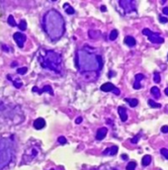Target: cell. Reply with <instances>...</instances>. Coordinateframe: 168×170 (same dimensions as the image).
Here are the masks:
<instances>
[{"instance_id":"44dd1931","label":"cell","mask_w":168,"mask_h":170,"mask_svg":"<svg viewBox=\"0 0 168 170\" xmlns=\"http://www.w3.org/2000/svg\"><path fill=\"white\" fill-rule=\"evenodd\" d=\"M119 36V33H118V31L117 30H113L111 33H110V36H109V39L111 41H115Z\"/></svg>"},{"instance_id":"d6986e66","label":"cell","mask_w":168,"mask_h":170,"mask_svg":"<svg viewBox=\"0 0 168 170\" xmlns=\"http://www.w3.org/2000/svg\"><path fill=\"white\" fill-rule=\"evenodd\" d=\"M63 8H64V11H65L66 14H68V15L74 14V9H73L68 3H65V4L63 5Z\"/></svg>"},{"instance_id":"83f0119b","label":"cell","mask_w":168,"mask_h":170,"mask_svg":"<svg viewBox=\"0 0 168 170\" xmlns=\"http://www.w3.org/2000/svg\"><path fill=\"white\" fill-rule=\"evenodd\" d=\"M160 153L163 155V157H165L166 159H168V149H166V148H161L160 149Z\"/></svg>"},{"instance_id":"5b68a950","label":"cell","mask_w":168,"mask_h":170,"mask_svg":"<svg viewBox=\"0 0 168 170\" xmlns=\"http://www.w3.org/2000/svg\"><path fill=\"white\" fill-rule=\"evenodd\" d=\"M142 34L144 36H147L148 40L152 42V44H162V42H164V39L161 36H159L158 34H156V33H153V32H151L147 28H144L142 30Z\"/></svg>"},{"instance_id":"ac0fdd59","label":"cell","mask_w":168,"mask_h":170,"mask_svg":"<svg viewBox=\"0 0 168 170\" xmlns=\"http://www.w3.org/2000/svg\"><path fill=\"white\" fill-rule=\"evenodd\" d=\"M125 101L126 102H128L129 103V105L131 106L132 108H134V107H136V106L139 105V100L138 99H135V98H133V99H125Z\"/></svg>"},{"instance_id":"9c48e42d","label":"cell","mask_w":168,"mask_h":170,"mask_svg":"<svg viewBox=\"0 0 168 170\" xmlns=\"http://www.w3.org/2000/svg\"><path fill=\"white\" fill-rule=\"evenodd\" d=\"M144 79V75L142 73H138L135 74L134 76V83H133V89L138 90V89H140L141 88V84H140V81H142Z\"/></svg>"},{"instance_id":"d590c367","label":"cell","mask_w":168,"mask_h":170,"mask_svg":"<svg viewBox=\"0 0 168 170\" xmlns=\"http://www.w3.org/2000/svg\"><path fill=\"white\" fill-rule=\"evenodd\" d=\"M106 10H107V9H106V6H104V5L101 6V11H102V12H105Z\"/></svg>"},{"instance_id":"d6a6232c","label":"cell","mask_w":168,"mask_h":170,"mask_svg":"<svg viewBox=\"0 0 168 170\" xmlns=\"http://www.w3.org/2000/svg\"><path fill=\"white\" fill-rule=\"evenodd\" d=\"M162 11H163V14H164V15H168V7H164Z\"/></svg>"},{"instance_id":"7402d4cb","label":"cell","mask_w":168,"mask_h":170,"mask_svg":"<svg viewBox=\"0 0 168 170\" xmlns=\"http://www.w3.org/2000/svg\"><path fill=\"white\" fill-rule=\"evenodd\" d=\"M17 27L21 30V31H25L27 29V22L25 20H21V22L17 25Z\"/></svg>"},{"instance_id":"7c38bea8","label":"cell","mask_w":168,"mask_h":170,"mask_svg":"<svg viewBox=\"0 0 168 170\" xmlns=\"http://www.w3.org/2000/svg\"><path fill=\"white\" fill-rule=\"evenodd\" d=\"M118 113L120 115V118H121L122 122H126L128 120V113H127V110H126L125 107L120 106V107L118 108Z\"/></svg>"},{"instance_id":"d4e9b609","label":"cell","mask_w":168,"mask_h":170,"mask_svg":"<svg viewBox=\"0 0 168 170\" xmlns=\"http://www.w3.org/2000/svg\"><path fill=\"white\" fill-rule=\"evenodd\" d=\"M153 81L157 84V83H160L161 81V77H160V74L158 72H154L153 73Z\"/></svg>"},{"instance_id":"74e56055","label":"cell","mask_w":168,"mask_h":170,"mask_svg":"<svg viewBox=\"0 0 168 170\" xmlns=\"http://www.w3.org/2000/svg\"><path fill=\"white\" fill-rule=\"evenodd\" d=\"M51 170H55V169H51Z\"/></svg>"},{"instance_id":"f546056e","label":"cell","mask_w":168,"mask_h":170,"mask_svg":"<svg viewBox=\"0 0 168 170\" xmlns=\"http://www.w3.org/2000/svg\"><path fill=\"white\" fill-rule=\"evenodd\" d=\"M158 19H159V21H160V23H162V24H165V23L168 22V19H167L166 17H162V16H160Z\"/></svg>"},{"instance_id":"52a82bcc","label":"cell","mask_w":168,"mask_h":170,"mask_svg":"<svg viewBox=\"0 0 168 170\" xmlns=\"http://www.w3.org/2000/svg\"><path fill=\"white\" fill-rule=\"evenodd\" d=\"M119 4L125 10V13H131V12L133 11V10H135V7L133 6L135 4L134 1H128V0H124V1H119Z\"/></svg>"},{"instance_id":"ffe728a7","label":"cell","mask_w":168,"mask_h":170,"mask_svg":"<svg viewBox=\"0 0 168 170\" xmlns=\"http://www.w3.org/2000/svg\"><path fill=\"white\" fill-rule=\"evenodd\" d=\"M7 78H8V80H11L12 82H13V85H14V86L16 87V88H21V87H22L23 86V82L22 81H21L20 79H17V80H13V79H11V78H10V76L8 75L7 76Z\"/></svg>"},{"instance_id":"8fae6325","label":"cell","mask_w":168,"mask_h":170,"mask_svg":"<svg viewBox=\"0 0 168 170\" xmlns=\"http://www.w3.org/2000/svg\"><path fill=\"white\" fill-rule=\"evenodd\" d=\"M46 127V121L43 118H38L34 122V128L36 130H42Z\"/></svg>"},{"instance_id":"9a60e30c","label":"cell","mask_w":168,"mask_h":170,"mask_svg":"<svg viewBox=\"0 0 168 170\" xmlns=\"http://www.w3.org/2000/svg\"><path fill=\"white\" fill-rule=\"evenodd\" d=\"M125 44L127 45V46H129V47H134L135 46V44H136V42H135V39L133 38V37H132V36H127L125 38Z\"/></svg>"},{"instance_id":"e0dca14e","label":"cell","mask_w":168,"mask_h":170,"mask_svg":"<svg viewBox=\"0 0 168 170\" xmlns=\"http://www.w3.org/2000/svg\"><path fill=\"white\" fill-rule=\"evenodd\" d=\"M150 163H151V156L150 155H144L142 157V160H141L142 166H147Z\"/></svg>"},{"instance_id":"e575fe53","label":"cell","mask_w":168,"mask_h":170,"mask_svg":"<svg viewBox=\"0 0 168 170\" xmlns=\"http://www.w3.org/2000/svg\"><path fill=\"white\" fill-rule=\"evenodd\" d=\"M122 158L124 159V160H127V159H128L129 157H128V155H127V154H122Z\"/></svg>"},{"instance_id":"3957f363","label":"cell","mask_w":168,"mask_h":170,"mask_svg":"<svg viewBox=\"0 0 168 170\" xmlns=\"http://www.w3.org/2000/svg\"><path fill=\"white\" fill-rule=\"evenodd\" d=\"M39 61L42 67L49 69L55 73H61L62 58L59 54L55 50H46L45 54L39 56Z\"/></svg>"},{"instance_id":"5bb4252c","label":"cell","mask_w":168,"mask_h":170,"mask_svg":"<svg viewBox=\"0 0 168 170\" xmlns=\"http://www.w3.org/2000/svg\"><path fill=\"white\" fill-rule=\"evenodd\" d=\"M117 152H118V146L117 145H113L111 147L106 148V149L103 151V154L104 155H115Z\"/></svg>"},{"instance_id":"8d00e7d4","label":"cell","mask_w":168,"mask_h":170,"mask_svg":"<svg viewBox=\"0 0 168 170\" xmlns=\"http://www.w3.org/2000/svg\"><path fill=\"white\" fill-rule=\"evenodd\" d=\"M164 93L167 95V96H168V87L167 88H165V90H164Z\"/></svg>"},{"instance_id":"4dcf8cb0","label":"cell","mask_w":168,"mask_h":170,"mask_svg":"<svg viewBox=\"0 0 168 170\" xmlns=\"http://www.w3.org/2000/svg\"><path fill=\"white\" fill-rule=\"evenodd\" d=\"M139 140H140V135H135V136L133 137V139H132L131 142H132V143H136V142H139Z\"/></svg>"},{"instance_id":"4fadbf2b","label":"cell","mask_w":168,"mask_h":170,"mask_svg":"<svg viewBox=\"0 0 168 170\" xmlns=\"http://www.w3.org/2000/svg\"><path fill=\"white\" fill-rule=\"evenodd\" d=\"M32 91L33 92H38L39 94H43L44 92H49L50 93V95H54V91H52V88L49 86V85H46V86L43 88V89H38V87H34L33 89H32Z\"/></svg>"},{"instance_id":"f1b7e54d","label":"cell","mask_w":168,"mask_h":170,"mask_svg":"<svg viewBox=\"0 0 168 170\" xmlns=\"http://www.w3.org/2000/svg\"><path fill=\"white\" fill-rule=\"evenodd\" d=\"M57 141H58V142H59L60 144H64V143H66V139H65L64 136H59Z\"/></svg>"},{"instance_id":"7a4b0ae2","label":"cell","mask_w":168,"mask_h":170,"mask_svg":"<svg viewBox=\"0 0 168 170\" xmlns=\"http://www.w3.org/2000/svg\"><path fill=\"white\" fill-rule=\"evenodd\" d=\"M43 29L51 41H57L65 32V22L62 15L55 9H50L43 17Z\"/></svg>"},{"instance_id":"277c9868","label":"cell","mask_w":168,"mask_h":170,"mask_svg":"<svg viewBox=\"0 0 168 170\" xmlns=\"http://www.w3.org/2000/svg\"><path fill=\"white\" fill-rule=\"evenodd\" d=\"M14 157V142L12 137L0 139V170L6 168Z\"/></svg>"},{"instance_id":"4316f807","label":"cell","mask_w":168,"mask_h":170,"mask_svg":"<svg viewBox=\"0 0 168 170\" xmlns=\"http://www.w3.org/2000/svg\"><path fill=\"white\" fill-rule=\"evenodd\" d=\"M28 68L27 67H21V68H18L17 69V73L18 74H21V75H24V74L27 72Z\"/></svg>"},{"instance_id":"ba28073f","label":"cell","mask_w":168,"mask_h":170,"mask_svg":"<svg viewBox=\"0 0 168 170\" xmlns=\"http://www.w3.org/2000/svg\"><path fill=\"white\" fill-rule=\"evenodd\" d=\"M13 39L16 42V44H17V46L19 48L22 49L24 47V44L26 42V36L23 33H21V32H17V33H15L13 35Z\"/></svg>"},{"instance_id":"1f68e13d","label":"cell","mask_w":168,"mask_h":170,"mask_svg":"<svg viewBox=\"0 0 168 170\" xmlns=\"http://www.w3.org/2000/svg\"><path fill=\"white\" fill-rule=\"evenodd\" d=\"M160 131H161L163 134H168V126H163L161 129H160Z\"/></svg>"},{"instance_id":"484cf974","label":"cell","mask_w":168,"mask_h":170,"mask_svg":"<svg viewBox=\"0 0 168 170\" xmlns=\"http://www.w3.org/2000/svg\"><path fill=\"white\" fill-rule=\"evenodd\" d=\"M135 167H136V162L131 161V162L128 163V165H127V167H126V169H127V170H134Z\"/></svg>"},{"instance_id":"2e32d148","label":"cell","mask_w":168,"mask_h":170,"mask_svg":"<svg viewBox=\"0 0 168 170\" xmlns=\"http://www.w3.org/2000/svg\"><path fill=\"white\" fill-rule=\"evenodd\" d=\"M150 93H151V95L155 98V99H159L160 98V90H159V88L158 87H156V86H153L151 89H150Z\"/></svg>"},{"instance_id":"8992f818","label":"cell","mask_w":168,"mask_h":170,"mask_svg":"<svg viewBox=\"0 0 168 170\" xmlns=\"http://www.w3.org/2000/svg\"><path fill=\"white\" fill-rule=\"evenodd\" d=\"M103 92H113L114 94H116V95H120L121 91L119 88H117L113 83L111 82H106V83H104L101 88H100Z\"/></svg>"},{"instance_id":"6da1fadb","label":"cell","mask_w":168,"mask_h":170,"mask_svg":"<svg viewBox=\"0 0 168 170\" xmlns=\"http://www.w3.org/2000/svg\"><path fill=\"white\" fill-rule=\"evenodd\" d=\"M103 58L96 50L90 46H84L76 51L75 65L79 72L86 73L100 71L103 68Z\"/></svg>"},{"instance_id":"836d02e7","label":"cell","mask_w":168,"mask_h":170,"mask_svg":"<svg viewBox=\"0 0 168 170\" xmlns=\"http://www.w3.org/2000/svg\"><path fill=\"white\" fill-rule=\"evenodd\" d=\"M81 122H82V118H81V117H78V118L76 119V121H75L76 124H80Z\"/></svg>"},{"instance_id":"603a6c76","label":"cell","mask_w":168,"mask_h":170,"mask_svg":"<svg viewBox=\"0 0 168 170\" xmlns=\"http://www.w3.org/2000/svg\"><path fill=\"white\" fill-rule=\"evenodd\" d=\"M148 105L150 106L151 108H157V109H158V108H161V105L158 104V103H156V102L153 101L152 99H149V100H148Z\"/></svg>"},{"instance_id":"cb8c5ba5","label":"cell","mask_w":168,"mask_h":170,"mask_svg":"<svg viewBox=\"0 0 168 170\" xmlns=\"http://www.w3.org/2000/svg\"><path fill=\"white\" fill-rule=\"evenodd\" d=\"M7 22H8V24H9L10 26H12V27H15V26H17V24H16V22H15V20H14V17H13V15H9V17H8V20H7Z\"/></svg>"},{"instance_id":"30bf717a","label":"cell","mask_w":168,"mask_h":170,"mask_svg":"<svg viewBox=\"0 0 168 170\" xmlns=\"http://www.w3.org/2000/svg\"><path fill=\"white\" fill-rule=\"evenodd\" d=\"M107 133H108L107 128H100V129H98V131L96 133V140L97 141L104 140L105 137H106V135H107Z\"/></svg>"}]
</instances>
